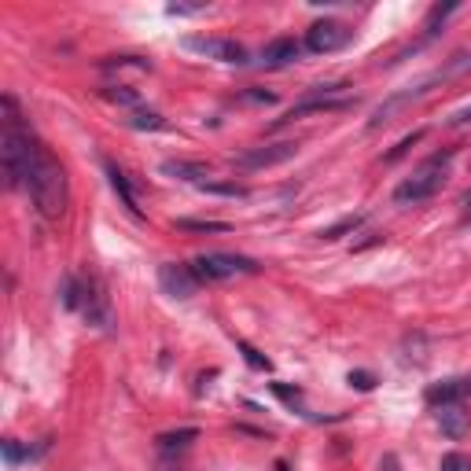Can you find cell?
<instances>
[{
  "label": "cell",
  "instance_id": "6da1fadb",
  "mask_svg": "<svg viewBox=\"0 0 471 471\" xmlns=\"http://www.w3.org/2000/svg\"><path fill=\"white\" fill-rule=\"evenodd\" d=\"M26 192L37 207L41 218L48 221H59L67 214V203H70V180H67V169L63 162L37 140L34 144V155H30V169H26Z\"/></svg>",
  "mask_w": 471,
  "mask_h": 471
},
{
  "label": "cell",
  "instance_id": "7a4b0ae2",
  "mask_svg": "<svg viewBox=\"0 0 471 471\" xmlns=\"http://www.w3.org/2000/svg\"><path fill=\"white\" fill-rule=\"evenodd\" d=\"M34 133L23 122V111L15 104V97L0 100V159H5V177L8 188L26 184V169H30V155H34Z\"/></svg>",
  "mask_w": 471,
  "mask_h": 471
},
{
  "label": "cell",
  "instance_id": "3957f363",
  "mask_svg": "<svg viewBox=\"0 0 471 471\" xmlns=\"http://www.w3.org/2000/svg\"><path fill=\"white\" fill-rule=\"evenodd\" d=\"M449 162H453V148L435 151L431 159H424V162L413 169V177H405V180L394 188V203H402V207H409V203H413V207H416V203L435 200V196L442 192V184H445Z\"/></svg>",
  "mask_w": 471,
  "mask_h": 471
},
{
  "label": "cell",
  "instance_id": "277c9868",
  "mask_svg": "<svg viewBox=\"0 0 471 471\" xmlns=\"http://www.w3.org/2000/svg\"><path fill=\"white\" fill-rule=\"evenodd\" d=\"M192 272L200 276V284H218V280H232V276H254L258 272V261H251L243 254L210 251V254H200L192 261Z\"/></svg>",
  "mask_w": 471,
  "mask_h": 471
},
{
  "label": "cell",
  "instance_id": "5b68a950",
  "mask_svg": "<svg viewBox=\"0 0 471 471\" xmlns=\"http://www.w3.org/2000/svg\"><path fill=\"white\" fill-rule=\"evenodd\" d=\"M299 155V144L295 140H280V144H261V148H247L243 155L232 159L236 169L243 173H254V169H269V166H284Z\"/></svg>",
  "mask_w": 471,
  "mask_h": 471
},
{
  "label": "cell",
  "instance_id": "8992f818",
  "mask_svg": "<svg viewBox=\"0 0 471 471\" xmlns=\"http://www.w3.org/2000/svg\"><path fill=\"white\" fill-rule=\"evenodd\" d=\"M350 37H353V30H350L346 23H339V19H321V23H313V26L306 30V48L317 52V56H328V52L346 48Z\"/></svg>",
  "mask_w": 471,
  "mask_h": 471
},
{
  "label": "cell",
  "instance_id": "52a82bcc",
  "mask_svg": "<svg viewBox=\"0 0 471 471\" xmlns=\"http://www.w3.org/2000/svg\"><path fill=\"white\" fill-rule=\"evenodd\" d=\"M184 48L188 52H200L207 59H218V63H247V48L232 37H184Z\"/></svg>",
  "mask_w": 471,
  "mask_h": 471
},
{
  "label": "cell",
  "instance_id": "ba28073f",
  "mask_svg": "<svg viewBox=\"0 0 471 471\" xmlns=\"http://www.w3.org/2000/svg\"><path fill=\"white\" fill-rule=\"evenodd\" d=\"M159 288L169 295V299H192L200 292V276L192 272V265H177V261H166L159 269Z\"/></svg>",
  "mask_w": 471,
  "mask_h": 471
},
{
  "label": "cell",
  "instance_id": "9c48e42d",
  "mask_svg": "<svg viewBox=\"0 0 471 471\" xmlns=\"http://www.w3.org/2000/svg\"><path fill=\"white\" fill-rule=\"evenodd\" d=\"M81 313H85L88 324L111 328V302H108V295L100 292L97 280H81Z\"/></svg>",
  "mask_w": 471,
  "mask_h": 471
},
{
  "label": "cell",
  "instance_id": "30bf717a",
  "mask_svg": "<svg viewBox=\"0 0 471 471\" xmlns=\"http://www.w3.org/2000/svg\"><path fill=\"white\" fill-rule=\"evenodd\" d=\"M427 405L435 409H445V405H464L471 402V375H464V380H445V384H435L427 387Z\"/></svg>",
  "mask_w": 471,
  "mask_h": 471
},
{
  "label": "cell",
  "instance_id": "8fae6325",
  "mask_svg": "<svg viewBox=\"0 0 471 471\" xmlns=\"http://www.w3.org/2000/svg\"><path fill=\"white\" fill-rule=\"evenodd\" d=\"M299 56H302V45H299L295 37H276V41H269V45H265L261 63L276 70V67H292Z\"/></svg>",
  "mask_w": 471,
  "mask_h": 471
},
{
  "label": "cell",
  "instance_id": "7c38bea8",
  "mask_svg": "<svg viewBox=\"0 0 471 471\" xmlns=\"http://www.w3.org/2000/svg\"><path fill=\"white\" fill-rule=\"evenodd\" d=\"M353 108V100L350 97H339V100H313V97H306L302 104H295L288 115H284V122H295V118H302V115H332V111H350Z\"/></svg>",
  "mask_w": 471,
  "mask_h": 471
},
{
  "label": "cell",
  "instance_id": "4fadbf2b",
  "mask_svg": "<svg viewBox=\"0 0 471 471\" xmlns=\"http://www.w3.org/2000/svg\"><path fill=\"white\" fill-rule=\"evenodd\" d=\"M104 169H108V180H111V188H115V196L122 200V207H126L133 218H140V203H137V192H133L126 169H118V162H104Z\"/></svg>",
  "mask_w": 471,
  "mask_h": 471
},
{
  "label": "cell",
  "instance_id": "5bb4252c",
  "mask_svg": "<svg viewBox=\"0 0 471 471\" xmlns=\"http://www.w3.org/2000/svg\"><path fill=\"white\" fill-rule=\"evenodd\" d=\"M159 173L173 177V180H196V184H203V177H210V169L203 162H188V159H166L159 166Z\"/></svg>",
  "mask_w": 471,
  "mask_h": 471
},
{
  "label": "cell",
  "instance_id": "9a60e30c",
  "mask_svg": "<svg viewBox=\"0 0 471 471\" xmlns=\"http://www.w3.org/2000/svg\"><path fill=\"white\" fill-rule=\"evenodd\" d=\"M438 427H442L449 438H464L467 427H471V420H467L464 405H445V409H438Z\"/></svg>",
  "mask_w": 471,
  "mask_h": 471
},
{
  "label": "cell",
  "instance_id": "2e32d148",
  "mask_svg": "<svg viewBox=\"0 0 471 471\" xmlns=\"http://www.w3.org/2000/svg\"><path fill=\"white\" fill-rule=\"evenodd\" d=\"M100 97H104V100H111V104H118V108H133V111H140V92H137V88H129V85H104V88H100Z\"/></svg>",
  "mask_w": 471,
  "mask_h": 471
},
{
  "label": "cell",
  "instance_id": "e0dca14e",
  "mask_svg": "<svg viewBox=\"0 0 471 471\" xmlns=\"http://www.w3.org/2000/svg\"><path fill=\"white\" fill-rule=\"evenodd\" d=\"M45 449H48V438H45L41 445H34V449H23L15 438H8V442H5V464H8V467H19L23 460H37Z\"/></svg>",
  "mask_w": 471,
  "mask_h": 471
},
{
  "label": "cell",
  "instance_id": "ac0fdd59",
  "mask_svg": "<svg viewBox=\"0 0 471 471\" xmlns=\"http://www.w3.org/2000/svg\"><path fill=\"white\" fill-rule=\"evenodd\" d=\"M196 438H200V431H196V427H180V431L162 435V438H159V449H162V453H177V449H188Z\"/></svg>",
  "mask_w": 471,
  "mask_h": 471
},
{
  "label": "cell",
  "instance_id": "d6986e66",
  "mask_svg": "<svg viewBox=\"0 0 471 471\" xmlns=\"http://www.w3.org/2000/svg\"><path fill=\"white\" fill-rule=\"evenodd\" d=\"M180 232H229V221H210V218H180L177 221Z\"/></svg>",
  "mask_w": 471,
  "mask_h": 471
},
{
  "label": "cell",
  "instance_id": "ffe728a7",
  "mask_svg": "<svg viewBox=\"0 0 471 471\" xmlns=\"http://www.w3.org/2000/svg\"><path fill=\"white\" fill-rule=\"evenodd\" d=\"M207 196H225V200H247V188L243 184H221V180H203L200 184Z\"/></svg>",
  "mask_w": 471,
  "mask_h": 471
},
{
  "label": "cell",
  "instance_id": "44dd1931",
  "mask_svg": "<svg viewBox=\"0 0 471 471\" xmlns=\"http://www.w3.org/2000/svg\"><path fill=\"white\" fill-rule=\"evenodd\" d=\"M364 225V214H346V218H339L335 225H328L324 232H321V240H339V236H346V232H353V229H361Z\"/></svg>",
  "mask_w": 471,
  "mask_h": 471
},
{
  "label": "cell",
  "instance_id": "7402d4cb",
  "mask_svg": "<svg viewBox=\"0 0 471 471\" xmlns=\"http://www.w3.org/2000/svg\"><path fill=\"white\" fill-rule=\"evenodd\" d=\"M100 67H104V70H140V74L151 70V63L140 59V56H111V59H104Z\"/></svg>",
  "mask_w": 471,
  "mask_h": 471
},
{
  "label": "cell",
  "instance_id": "603a6c76",
  "mask_svg": "<svg viewBox=\"0 0 471 471\" xmlns=\"http://www.w3.org/2000/svg\"><path fill=\"white\" fill-rule=\"evenodd\" d=\"M126 122H129L133 129H151V133H155V129H166V118L155 115V111H133Z\"/></svg>",
  "mask_w": 471,
  "mask_h": 471
},
{
  "label": "cell",
  "instance_id": "cb8c5ba5",
  "mask_svg": "<svg viewBox=\"0 0 471 471\" xmlns=\"http://www.w3.org/2000/svg\"><path fill=\"white\" fill-rule=\"evenodd\" d=\"M272 394H276L280 402H288L295 413H306V409H302V391H299V387H288V384H272Z\"/></svg>",
  "mask_w": 471,
  "mask_h": 471
},
{
  "label": "cell",
  "instance_id": "d4e9b609",
  "mask_svg": "<svg viewBox=\"0 0 471 471\" xmlns=\"http://www.w3.org/2000/svg\"><path fill=\"white\" fill-rule=\"evenodd\" d=\"M236 346H240V353H243V361H247L251 368H258V372H269V357H261V353H258L251 343H243V339H240Z\"/></svg>",
  "mask_w": 471,
  "mask_h": 471
},
{
  "label": "cell",
  "instance_id": "484cf974",
  "mask_svg": "<svg viewBox=\"0 0 471 471\" xmlns=\"http://www.w3.org/2000/svg\"><path fill=\"white\" fill-rule=\"evenodd\" d=\"M438 471H471V456L467 453H445Z\"/></svg>",
  "mask_w": 471,
  "mask_h": 471
},
{
  "label": "cell",
  "instance_id": "4316f807",
  "mask_svg": "<svg viewBox=\"0 0 471 471\" xmlns=\"http://www.w3.org/2000/svg\"><path fill=\"white\" fill-rule=\"evenodd\" d=\"M240 104H276V92H265V88H251V92H243L240 97Z\"/></svg>",
  "mask_w": 471,
  "mask_h": 471
},
{
  "label": "cell",
  "instance_id": "83f0119b",
  "mask_svg": "<svg viewBox=\"0 0 471 471\" xmlns=\"http://www.w3.org/2000/svg\"><path fill=\"white\" fill-rule=\"evenodd\" d=\"M420 140H424V129H416L413 137H405V140H402V144H398V148H394V151L387 155V162H394V159H402V155H405V151H409L413 144H420Z\"/></svg>",
  "mask_w": 471,
  "mask_h": 471
},
{
  "label": "cell",
  "instance_id": "f1b7e54d",
  "mask_svg": "<svg viewBox=\"0 0 471 471\" xmlns=\"http://www.w3.org/2000/svg\"><path fill=\"white\" fill-rule=\"evenodd\" d=\"M200 12H207V5H169L166 8V15H200Z\"/></svg>",
  "mask_w": 471,
  "mask_h": 471
},
{
  "label": "cell",
  "instance_id": "f546056e",
  "mask_svg": "<svg viewBox=\"0 0 471 471\" xmlns=\"http://www.w3.org/2000/svg\"><path fill=\"white\" fill-rule=\"evenodd\" d=\"M350 387H357V391H372L375 387V380L368 372H350Z\"/></svg>",
  "mask_w": 471,
  "mask_h": 471
},
{
  "label": "cell",
  "instance_id": "4dcf8cb0",
  "mask_svg": "<svg viewBox=\"0 0 471 471\" xmlns=\"http://www.w3.org/2000/svg\"><path fill=\"white\" fill-rule=\"evenodd\" d=\"M467 122H471V104H467V108H460V111L449 118V126H467Z\"/></svg>",
  "mask_w": 471,
  "mask_h": 471
},
{
  "label": "cell",
  "instance_id": "1f68e13d",
  "mask_svg": "<svg viewBox=\"0 0 471 471\" xmlns=\"http://www.w3.org/2000/svg\"><path fill=\"white\" fill-rule=\"evenodd\" d=\"M380 467H384V471H398V460H394V456H384V464H380Z\"/></svg>",
  "mask_w": 471,
  "mask_h": 471
},
{
  "label": "cell",
  "instance_id": "d6a6232c",
  "mask_svg": "<svg viewBox=\"0 0 471 471\" xmlns=\"http://www.w3.org/2000/svg\"><path fill=\"white\" fill-rule=\"evenodd\" d=\"M460 203H464V210H471V188L464 192V200H460Z\"/></svg>",
  "mask_w": 471,
  "mask_h": 471
},
{
  "label": "cell",
  "instance_id": "836d02e7",
  "mask_svg": "<svg viewBox=\"0 0 471 471\" xmlns=\"http://www.w3.org/2000/svg\"><path fill=\"white\" fill-rule=\"evenodd\" d=\"M464 221H471V210H464Z\"/></svg>",
  "mask_w": 471,
  "mask_h": 471
}]
</instances>
